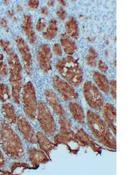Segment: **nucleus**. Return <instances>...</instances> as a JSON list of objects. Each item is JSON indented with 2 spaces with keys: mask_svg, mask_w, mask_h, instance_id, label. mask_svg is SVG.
Masks as SVG:
<instances>
[{
  "mask_svg": "<svg viewBox=\"0 0 133 175\" xmlns=\"http://www.w3.org/2000/svg\"><path fill=\"white\" fill-rule=\"evenodd\" d=\"M0 146L7 156L12 159L22 157L24 153L22 141L7 120H3L0 126Z\"/></svg>",
  "mask_w": 133,
  "mask_h": 175,
  "instance_id": "f257e3e1",
  "label": "nucleus"
},
{
  "mask_svg": "<svg viewBox=\"0 0 133 175\" xmlns=\"http://www.w3.org/2000/svg\"><path fill=\"white\" fill-rule=\"evenodd\" d=\"M55 68L61 76L70 85L76 87L81 82L83 73L77 60L67 56L58 60Z\"/></svg>",
  "mask_w": 133,
  "mask_h": 175,
  "instance_id": "f03ea898",
  "label": "nucleus"
},
{
  "mask_svg": "<svg viewBox=\"0 0 133 175\" xmlns=\"http://www.w3.org/2000/svg\"><path fill=\"white\" fill-rule=\"evenodd\" d=\"M7 55L12 95L15 104L18 105L20 103V93L22 88V68L19 58L14 50Z\"/></svg>",
  "mask_w": 133,
  "mask_h": 175,
  "instance_id": "7ed1b4c3",
  "label": "nucleus"
},
{
  "mask_svg": "<svg viewBox=\"0 0 133 175\" xmlns=\"http://www.w3.org/2000/svg\"><path fill=\"white\" fill-rule=\"evenodd\" d=\"M21 97L25 114L29 119L34 120L36 117L38 104L35 89L31 81L27 82L22 87Z\"/></svg>",
  "mask_w": 133,
  "mask_h": 175,
  "instance_id": "20e7f679",
  "label": "nucleus"
},
{
  "mask_svg": "<svg viewBox=\"0 0 133 175\" xmlns=\"http://www.w3.org/2000/svg\"><path fill=\"white\" fill-rule=\"evenodd\" d=\"M36 117L43 132L48 136H53L56 131V125L51 113L44 102L40 101L38 103Z\"/></svg>",
  "mask_w": 133,
  "mask_h": 175,
  "instance_id": "39448f33",
  "label": "nucleus"
},
{
  "mask_svg": "<svg viewBox=\"0 0 133 175\" xmlns=\"http://www.w3.org/2000/svg\"><path fill=\"white\" fill-rule=\"evenodd\" d=\"M83 94L87 104L91 108L100 109L103 104L104 100L101 93L92 82L87 81L83 86Z\"/></svg>",
  "mask_w": 133,
  "mask_h": 175,
  "instance_id": "423d86ee",
  "label": "nucleus"
},
{
  "mask_svg": "<svg viewBox=\"0 0 133 175\" xmlns=\"http://www.w3.org/2000/svg\"><path fill=\"white\" fill-rule=\"evenodd\" d=\"M52 84L53 88L64 101H70L78 98V94L73 87L59 76L54 75L52 77Z\"/></svg>",
  "mask_w": 133,
  "mask_h": 175,
  "instance_id": "0eeeda50",
  "label": "nucleus"
},
{
  "mask_svg": "<svg viewBox=\"0 0 133 175\" xmlns=\"http://www.w3.org/2000/svg\"><path fill=\"white\" fill-rule=\"evenodd\" d=\"M13 39L21 57L24 70L28 75L30 76L33 72L32 59L30 50L26 42L20 36L16 34Z\"/></svg>",
  "mask_w": 133,
  "mask_h": 175,
  "instance_id": "6e6552de",
  "label": "nucleus"
},
{
  "mask_svg": "<svg viewBox=\"0 0 133 175\" xmlns=\"http://www.w3.org/2000/svg\"><path fill=\"white\" fill-rule=\"evenodd\" d=\"M36 59L41 70L45 73H48L52 69V55L49 46L42 44L38 47L36 54Z\"/></svg>",
  "mask_w": 133,
  "mask_h": 175,
  "instance_id": "1a4fd4ad",
  "label": "nucleus"
},
{
  "mask_svg": "<svg viewBox=\"0 0 133 175\" xmlns=\"http://www.w3.org/2000/svg\"><path fill=\"white\" fill-rule=\"evenodd\" d=\"M16 123L18 131L28 143L33 144L37 142L35 133L28 120L21 114L17 116Z\"/></svg>",
  "mask_w": 133,
  "mask_h": 175,
  "instance_id": "9d476101",
  "label": "nucleus"
},
{
  "mask_svg": "<svg viewBox=\"0 0 133 175\" xmlns=\"http://www.w3.org/2000/svg\"><path fill=\"white\" fill-rule=\"evenodd\" d=\"M46 100L59 118L65 117L66 113L59 98L52 90L47 89L44 93Z\"/></svg>",
  "mask_w": 133,
  "mask_h": 175,
  "instance_id": "9b49d317",
  "label": "nucleus"
},
{
  "mask_svg": "<svg viewBox=\"0 0 133 175\" xmlns=\"http://www.w3.org/2000/svg\"><path fill=\"white\" fill-rule=\"evenodd\" d=\"M21 29L29 43L34 45L36 43L37 38L34 32L31 16L28 14H24L22 18Z\"/></svg>",
  "mask_w": 133,
  "mask_h": 175,
  "instance_id": "f8f14e48",
  "label": "nucleus"
},
{
  "mask_svg": "<svg viewBox=\"0 0 133 175\" xmlns=\"http://www.w3.org/2000/svg\"><path fill=\"white\" fill-rule=\"evenodd\" d=\"M27 154L32 168H38L40 164H45L49 160L45 152L34 148H29Z\"/></svg>",
  "mask_w": 133,
  "mask_h": 175,
  "instance_id": "ddd939ff",
  "label": "nucleus"
},
{
  "mask_svg": "<svg viewBox=\"0 0 133 175\" xmlns=\"http://www.w3.org/2000/svg\"><path fill=\"white\" fill-rule=\"evenodd\" d=\"M35 136L37 142L40 148L49 156L51 151L56 148L57 145L51 142L41 132H37Z\"/></svg>",
  "mask_w": 133,
  "mask_h": 175,
  "instance_id": "4468645a",
  "label": "nucleus"
},
{
  "mask_svg": "<svg viewBox=\"0 0 133 175\" xmlns=\"http://www.w3.org/2000/svg\"><path fill=\"white\" fill-rule=\"evenodd\" d=\"M1 112L5 119L11 124L16 123L17 116L15 109L10 103H5L1 106Z\"/></svg>",
  "mask_w": 133,
  "mask_h": 175,
  "instance_id": "2eb2a0df",
  "label": "nucleus"
},
{
  "mask_svg": "<svg viewBox=\"0 0 133 175\" xmlns=\"http://www.w3.org/2000/svg\"><path fill=\"white\" fill-rule=\"evenodd\" d=\"M60 42L65 52L68 55H72L77 50V47L74 42L66 34H61Z\"/></svg>",
  "mask_w": 133,
  "mask_h": 175,
  "instance_id": "dca6fc26",
  "label": "nucleus"
},
{
  "mask_svg": "<svg viewBox=\"0 0 133 175\" xmlns=\"http://www.w3.org/2000/svg\"><path fill=\"white\" fill-rule=\"evenodd\" d=\"M93 78L98 89L103 93H107L109 89L108 80L103 74L96 71L94 72Z\"/></svg>",
  "mask_w": 133,
  "mask_h": 175,
  "instance_id": "f3484780",
  "label": "nucleus"
},
{
  "mask_svg": "<svg viewBox=\"0 0 133 175\" xmlns=\"http://www.w3.org/2000/svg\"><path fill=\"white\" fill-rule=\"evenodd\" d=\"M65 28L67 34L74 39L79 35V29L77 22L73 17L68 18L65 24Z\"/></svg>",
  "mask_w": 133,
  "mask_h": 175,
  "instance_id": "a211bd4d",
  "label": "nucleus"
},
{
  "mask_svg": "<svg viewBox=\"0 0 133 175\" xmlns=\"http://www.w3.org/2000/svg\"><path fill=\"white\" fill-rule=\"evenodd\" d=\"M57 31V21L55 19H51L48 22V27L42 34L43 37L46 39L51 40L56 36Z\"/></svg>",
  "mask_w": 133,
  "mask_h": 175,
  "instance_id": "6ab92c4d",
  "label": "nucleus"
},
{
  "mask_svg": "<svg viewBox=\"0 0 133 175\" xmlns=\"http://www.w3.org/2000/svg\"><path fill=\"white\" fill-rule=\"evenodd\" d=\"M69 108L74 118L78 121H82L83 118L82 108L78 103L70 102L69 103Z\"/></svg>",
  "mask_w": 133,
  "mask_h": 175,
  "instance_id": "aec40b11",
  "label": "nucleus"
},
{
  "mask_svg": "<svg viewBox=\"0 0 133 175\" xmlns=\"http://www.w3.org/2000/svg\"><path fill=\"white\" fill-rule=\"evenodd\" d=\"M32 168L27 163L14 162L12 164L10 167V172L12 174H21L26 169H31Z\"/></svg>",
  "mask_w": 133,
  "mask_h": 175,
  "instance_id": "412c9836",
  "label": "nucleus"
},
{
  "mask_svg": "<svg viewBox=\"0 0 133 175\" xmlns=\"http://www.w3.org/2000/svg\"><path fill=\"white\" fill-rule=\"evenodd\" d=\"M10 98V91L8 86L5 84H0V101L5 103Z\"/></svg>",
  "mask_w": 133,
  "mask_h": 175,
  "instance_id": "4be33fe9",
  "label": "nucleus"
},
{
  "mask_svg": "<svg viewBox=\"0 0 133 175\" xmlns=\"http://www.w3.org/2000/svg\"><path fill=\"white\" fill-rule=\"evenodd\" d=\"M0 47L2 51L7 55L14 50L10 42L4 39H0Z\"/></svg>",
  "mask_w": 133,
  "mask_h": 175,
  "instance_id": "5701e85b",
  "label": "nucleus"
},
{
  "mask_svg": "<svg viewBox=\"0 0 133 175\" xmlns=\"http://www.w3.org/2000/svg\"><path fill=\"white\" fill-rule=\"evenodd\" d=\"M90 54L86 58L87 63L91 66H94L96 64V58L97 54L95 50L91 48L89 50Z\"/></svg>",
  "mask_w": 133,
  "mask_h": 175,
  "instance_id": "b1692460",
  "label": "nucleus"
},
{
  "mask_svg": "<svg viewBox=\"0 0 133 175\" xmlns=\"http://www.w3.org/2000/svg\"><path fill=\"white\" fill-rule=\"evenodd\" d=\"M46 22L43 18H40L38 20L35 25V29L38 32H40L44 30L46 26Z\"/></svg>",
  "mask_w": 133,
  "mask_h": 175,
  "instance_id": "393cba45",
  "label": "nucleus"
},
{
  "mask_svg": "<svg viewBox=\"0 0 133 175\" xmlns=\"http://www.w3.org/2000/svg\"><path fill=\"white\" fill-rule=\"evenodd\" d=\"M8 69L7 65L4 62H0V75L3 77H5L8 74Z\"/></svg>",
  "mask_w": 133,
  "mask_h": 175,
  "instance_id": "a878e982",
  "label": "nucleus"
},
{
  "mask_svg": "<svg viewBox=\"0 0 133 175\" xmlns=\"http://www.w3.org/2000/svg\"><path fill=\"white\" fill-rule=\"evenodd\" d=\"M110 86V93L112 97L114 99H116V82L111 80L109 83Z\"/></svg>",
  "mask_w": 133,
  "mask_h": 175,
  "instance_id": "bb28decb",
  "label": "nucleus"
},
{
  "mask_svg": "<svg viewBox=\"0 0 133 175\" xmlns=\"http://www.w3.org/2000/svg\"><path fill=\"white\" fill-rule=\"evenodd\" d=\"M0 26L6 32H8L9 27L7 21L5 17H3L0 18Z\"/></svg>",
  "mask_w": 133,
  "mask_h": 175,
  "instance_id": "cd10ccee",
  "label": "nucleus"
},
{
  "mask_svg": "<svg viewBox=\"0 0 133 175\" xmlns=\"http://www.w3.org/2000/svg\"><path fill=\"white\" fill-rule=\"evenodd\" d=\"M52 51L56 56H61L62 55L61 48L60 45L57 43L54 44L53 46Z\"/></svg>",
  "mask_w": 133,
  "mask_h": 175,
  "instance_id": "c85d7f7f",
  "label": "nucleus"
},
{
  "mask_svg": "<svg viewBox=\"0 0 133 175\" xmlns=\"http://www.w3.org/2000/svg\"><path fill=\"white\" fill-rule=\"evenodd\" d=\"M39 1L37 0H29L27 3L28 7L31 9L34 10L38 8Z\"/></svg>",
  "mask_w": 133,
  "mask_h": 175,
  "instance_id": "c756f323",
  "label": "nucleus"
},
{
  "mask_svg": "<svg viewBox=\"0 0 133 175\" xmlns=\"http://www.w3.org/2000/svg\"><path fill=\"white\" fill-rule=\"evenodd\" d=\"M56 14L58 18L62 21L64 20L66 16V12L62 8H60L57 11Z\"/></svg>",
  "mask_w": 133,
  "mask_h": 175,
  "instance_id": "7c9ffc66",
  "label": "nucleus"
},
{
  "mask_svg": "<svg viewBox=\"0 0 133 175\" xmlns=\"http://www.w3.org/2000/svg\"><path fill=\"white\" fill-rule=\"evenodd\" d=\"M98 68L99 70L103 73H106L108 69V67L106 64L102 61L100 60L98 64Z\"/></svg>",
  "mask_w": 133,
  "mask_h": 175,
  "instance_id": "2f4dec72",
  "label": "nucleus"
},
{
  "mask_svg": "<svg viewBox=\"0 0 133 175\" xmlns=\"http://www.w3.org/2000/svg\"><path fill=\"white\" fill-rule=\"evenodd\" d=\"M7 162L6 159L0 149V167H4L6 164Z\"/></svg>",
  "mask_w": 133,
  "mask_h": 175,
  "instance_id": "473e14b6",
  "label": "nucleus"
},
{
  "mask_svg": "<svg viewBox=\"0 0 133 175\" xmlns=\"http://www.w3.org/2000/svg\"><path fill=\"white\" fill-rule=\"evenodd\" d=\"M14 14V11L13 9L9 10L6 12L7 16L9 19L12 20L15 17Z\"/></svg>",
  "mask_w": 133,
  "mask_h": 175,
  "instance_id": "72a5a7b5",
  "label": "nucleus"
},
{
  "mask_svg": "<svg viewBox=\"0 0 133 175\" xmlns=\"http://www.w3.org/2000/svg\"><path fill=\"white\" fill-rule=\"evenodd\" d=\"M41 14L44 16H47L48 14V8L46 7H43L40 9Z\"/></svg>",
  "mask_w": 133,
  "mask_h": 175,
  "instance_id": "f704fd0d",
  "label": "nucleus"
},
{
  "mask_svg": "<svg viewBox=\"0 0 133 175\" xmlns=\"http://www.w3.org/2000/svg\"><path fill=\"white\" fill-rule=\"evenodd\" d=\"M10 171L0 169V175H12Z\"/></svg>",
  "mask_w": 133,
  "mask_h": 175,
  "instance_id": "c9c22d12",
  "label": "nucleus"
},
{
  "mask_svg": "<svg viewBox=\"0 0 133 175\" xmlns=\"http://www.w3.org/2000/svg\"><path fill=\"white\" fill-rule=\"evenodd\" d=\"M16 11L17 12H22L23 11V8L22 6L19 4L17 5L15 7Z\"/></svg>",
  "mask_w": 133,
  "mask_h": 175,
  "instance_id": "e433bc0d",
  "label": "nucleus"
},
{
  "mask_svg": "<svg viewBox=\"0 0 133 175\" xmlns=\"http://www.w3.org/2000/svg\"><path fill=\"white\" fill-rule=\"evenodd\" d=\"M47 4L49 7H52L54 5V1L52 0H49L48 1Z\"/></svg>",
  "mask_w": 133,
  "mask_h": 175,
  "instance_id": "4c0bfd02",
  "label": "nucleus"
},
{
  "mask_svg": "<svg viewBox=\"0 0 133 175\" xmlns=\"http://www.w3.org/2000/svg\"><path fill=\"white\" fill-rule=\"evenodd\" d=\"M58 2L62 6H64L66 5V2L64 0H58Z\"/></svg>",
  "mask_w": 133,
  "mask_h": 175,
  "instance_id": "58836bf2",
  "label": "nucleus"
},
{
  "mask_svg": "<svg viewBox=\"0 0 133 175\" xmlns=\"http://www.w3.org/2000/svg\"><path fill=\"white\" fill-rule=\"evenodd\" d=\"M3 4L4 5L7 6L10 4V1L7 0H4L3 1Z\"/></svg>",
  "mask_w": 133,
  "mask_h": 175,
  "instance_id": "ea45409f",
  "label": "nucleus"
},
{
  "mask_svg": "<svg viewBox=\"0 0 133 175\" xmlns=\"http://www.w3.org/2000/svg\"><path fill=\"white\" fill-rule=\"evenodd\" d=\"M4 57L2 54H0V61H2L4 59Z\"/></svg>",
  "mask_w": 133,
  "mask_h": 175,
  "instance_id": "a19ab883",
  "label": "nucleus"
},
{
  "mask_svg": "<svg viewBox=\"0 0 133 175\" xmlns=\"http://www.w3.org/2000/svg\"><path fill=\"white\" fill-rule=\"evenodd\" d=\"M114 65H115V67H116V61H115V63H114Z\"/></svg>",
  "mask_w": 133,
  "mask_h": 175,
  "instance_id": "79ce46f5",
  "label": "nucleus"
},
{
  "mask_svg": "<svg viewBox=\"0 0 133 175\" xmlns=\"http://www.w3.org/2000/svg\"><path fill=\"white\" fill-rule=\"evenodd\" d=\"M1 80H2V79H1V77L0 76V82H1Z\"/></svg>",
  "mask_w": 133,
  "mask_h": 175,
  "instance_id": "37998d69",
  "label": "nucleus"
}]
</instances>
